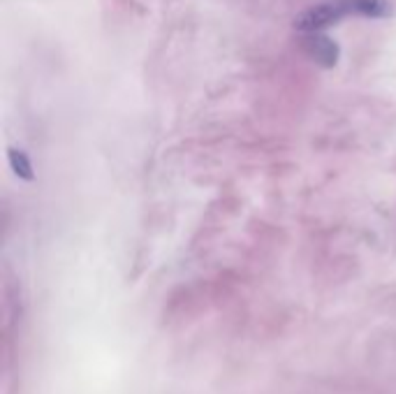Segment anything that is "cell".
<instances>
[{
	"instance_id": "3957f363",
	"label": "cell",
	"mask_w": 396,
	"mask_h": 394,
	"mask_svg": "<svg viewBox=\"0 0 396 394\" xmlns=\"http://www.w3.org/2000/svg\"><path fill=\"white\" fill-rule=\"evenodd\" d=\"M341 5L345 12H355L371 19H385L392 14V5L387 0H341Z\"/></svg>"
},
{
	"instance_id": "277c9868",
	"label": "cell",
	"mask_w": 396,
	"mask_h": 394,
	"mask_svg": "<svg viewBox=\"0 0 396 394\" xmlns=\"http://www.w3.org/2000/svg\"><path fill=\"white\" fill-rule=\"evenodd\" d=\"M8 160H10V167L16 176L23 179V181H33L35 179V172H33V163L21 148H8Z\"/></svg>"
},
{
	"instance_id": "6da1fadb",
	"label": "cell",
	"mask_w": 396,
	"mask_h": 394,
	"mask_svg": "<svg viewBox=\"0 0 396 394\" xmlns=\"http://www.w3.org/2000/svg\"><path fill=\"white\" fill-rule=\"evenodd\" d=\"M343 14H347V12L343 10L341 0H336V3L311 5V8H306L304 12H299L297 19L292 21V28L306 35H315L317 31H322V28H327L339 19H343Z\"/></svg>"
},
{
	"instance_id": "7a4b0ae2",
	"label": "cell",
	"mask_w": 396,
	"mask_h": 394,
	"mask_svg": "<svg viewBox=\"0 0 396 394\" xmlns=\"http://www.w3.org/2000/svg\"><path fill=\"white\" fill-rule=\"evenodd\" d=\"M304 49L317 65H322V68H334L341 56L339 44H336L334 40H329L327 35H320V33L308 35V38L304 40Z\"/></svg>"
}]
</instances>
